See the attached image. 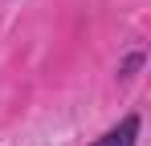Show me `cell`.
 <instances>
[{"label":"cell","mask_w":151,"mask_h":146,"mask_svg":"<svg viewBox=\"0 0 151 146\" xmlns=\"http://www.w3.org/2000/svg\"><path fill=\"white\" fill-rule=\"evenodd\" d=\"M139 130H143L139 114H127V118H119L102 138H94L90 146H135V142H139Z\"/></svg>","instance_id":"cell-1"},{"label":"cell","mask_w":151,"mask_h":146,"mask_svg":"<svg viewBox=\"0 0 151 146\" xmlns=\"http://www.w3.org/2000/svg\"><path fill=\"white\" fill-rule=\"evenodd\" d=\"M143 61H147V53H143V49H135V53H127V61L123 65H119V77H135V69H143Z\"/></svg>","instance_id":"cell-2"}]
</instances>
